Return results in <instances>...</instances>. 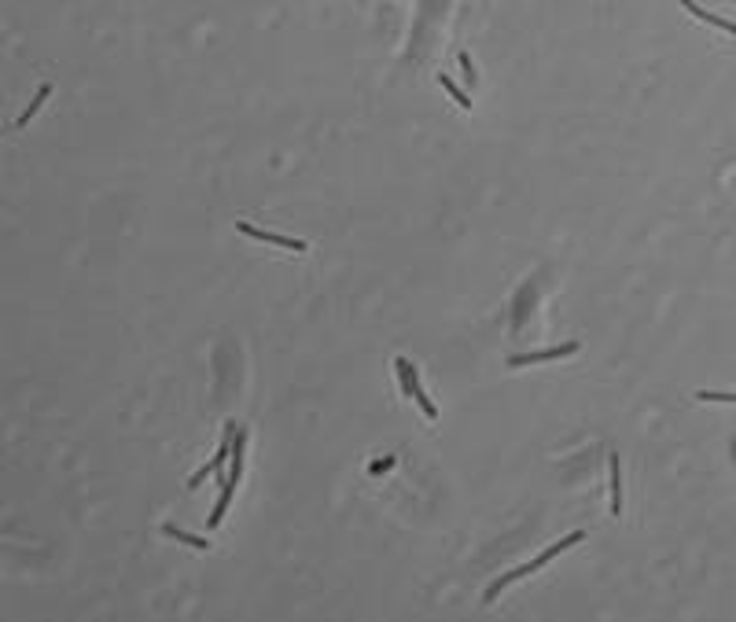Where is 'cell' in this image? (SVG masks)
Returning a JSON list of instances; mask_svg holds the SVG:
<instances>
[{
  "mask_svg": "<svg viewBox=\"0 0 736 622\" xmlns=\"http://www.w3.org/2000/svg\"><path fill=\"white\" fill-rule=\"evenodd\" d=\"M582 537H585V530H575V534H567V537H563V542H556V545H549V549H545L542 556H534V560H530V564H523V567H516V571H509V575H501V578H497L494 585H489V589H486V597H482V600H486V604H494V600H497V593H501V589H504V585H512L516 578H527V575H530V571H537V567H545V564L552 560V556H560V552H567L570 545H578V542H582Z\"/></svg>",
  "mask_w": 736,
  "mask_h": 622,
  "instance_id": "6da1fadb",
  "label": "cell"
},
{
  "mask_svg": "<svg viewBox=\"0 0 736 622\" xmlns=\"http://www.w3.org/2000/svg\"><path fill=\"white\" fill-rule=\"evenodd\" d=\"M236 232L239 236H251V240H261V243H273V247H287L294 254H302L306 251V243L302 240H291V236H276V232H266V228H254L247 221H236Z\"/></svg>",
  "mask_w": 736,
  "mask_h": 622,
  "instance_id": "7a4b0ae2",
  "label": "cell"
},
{
  "mask_svg": "<svg viewBox=\"0 0 736 622\" xmlns=\"http://www.w3.org/2000/svg\"><path fill=\"white\" fill-rule=\"evenodd\" d=\"M578 347H582V342L575 339V342H560V347H552V350H537V354H516V357H509V365L516 368V365H530V361H556V357L578 354Z\"/></svg>",
  "mask_w": 736,
  "mask_h": 622,
  "instance_id": "3957f363",
  "label": "cell"
},
{
  "mask_svg": "<svg viewBox=\"0 0 736 622\" xmlns=\"http://www.w3.org/2000/svg\"><path fill=\"white\" fill-rule=\"evenodd\" d=\"M681 8L689 11V15H696V19H703V23H711V26H718L722 34H729V37H736V23H729V19H722V15H714V11H707V8H699L696 0H681Z\"/></svg>",
  "mask_w": 736,
  "mask_h": 622,
  "instance_id": "277c9868",
  "label": "cell"
},
{
  "mask_svg": "<svg viewBox=\"0 0 736 622\" xmlns=\"http://www.w3.org/2000/svg\"><path fill=\"white\" fill-rule=\"evenodd\" d=\"M236 486H239L236 479H225V490H221V497H218L214 512H210V519H206V527H210V530H218V527H221V519H225V512H228V501H232Z\"/></svg>",
  "mask_w": 736,
  "mask_h": 622,
  "instance_id": "5b68a950",
  "label": "cell"
},
{
  "mask_svg": "<svg viewBox=\"0 0 736 622\" xmlns=\"http://www.w3.org/2000/svg\"><path fill=\"white\" fill-rule=\"evenodd\" d=\"M394 372H398V380H401L405 398H416V390H420V375H416V368L408 365L405 357H394Z\"/></svg>",
  "mask_w": 736,
  "mask_h": 622,
  "instance_id": "8992f818",
  "label": "cell"
},
{
  "mask_svg": "<svg viewBox=\"0 0 736 622\" xmlns=\"http://www.w3.org/2000/svg\"><path fill=\"white\" fill-rule=\"evenodd\" d=\"M608 468H611V512L618 516L623 512V461H618V453H611Z\"/></svg>",
  "mask_w": 736,
  "mask_h": 622,
  "instance_id": "52a82bcc",
  "label": "cell"
},
{
  "mask_svg": "<svg viewBox=\"0 0 736 622\" xmlns=\"http://www.w3.org/2000/svg\"><path fill=\"white\" fill-rule=\"evenodd\" d=\"M52 92H56V85H52V81H44V85L37 89V96H34V104H30V107H26V111L19 114V118H15V129L30 125V118H34V114L41 111V104H44V100H48V96H52Z\"/></svg>",
  "mask_w": 736,
  "mask_h": 622,
  "instance_id": "ba28073f",
  "label": "cell"
},
{
  "mask_svg": "<svg viewBox=\"0 0 736 622\" xmlns=\"http://www.w3.org/2000/svg\"><path fill=\"white\" fill-rule=\"evenodd\" d=\"M243 449H247V435L243 431H236V442H232V468H228V479H236L239 483V475H243Z\"/></svg>",
  "mask_w": 736,
  "mask_h": 622,
  "instance_id": "9c48e42d",
  "label": "cell"
},
{
  "mask_svg": "<svg viewBox=\"0 0 736 622\" xmlns=\"http://www.w3.org/2000/svg\"><path fill=\"white\" fill-rule=\"evenodd\" d=\"M162 534H170V537H177V542H185V545H192V549H199V552H206V549H210L206 537H199V534H185V530L170 527V523H162Z\"/></svg>",
  "mask_w": 736,
  "mask_h": 622,
  "instance_id": "30bf717a",
  "label": "cell"
},
{
  "mask_svg": "<svg viewBox=\"0 0 736 622\" xmlns=\"http://www.w3.org/2000/svg\"><path fill=\"white\" fill-rule=\"evenodd\" d=\"M438 85H442V89H446V92L453 96V100H456V107H464V111H471V100H468V92H461V89H456V81H453V77H446V74H438Z\"/></svg>",
  "mask_w": 736,
  "mask_h": 622,
  "instance_id": "8fae6325",
  "label": "cell"
},
{
  "mask_svg": "<svg viewBox=\"0 0 736 622\" xmlns=\"http://www.w3.org/2000/svg\"><path fill=\"white\" fill-rule=\"evenodd\" d=\"M413 402L423 409V416H428V420H438V409H435V402L428 398V390H423V387L416 390V398H413Z\"/></svg>",
  "mask_w": 736,
  "mask_h": 622,
  "instance_id": "7c38bea8",
  "label": "cell"
},
{
  "mask_svg": "<svg viewBox=\"0 0 736 622\" xmlns=\"http://www.w3.org/2000/svg\"><path fill=\"white\" fill-rule=\"evenodd\" d=\"M696 398L699 402H732L736 405V394H729V390H699Z\"/></svg>",
  "mask_w": 736,
  "mask_h": 622,
  "instance_id": "4fadbf2b",
  "label": "cell"
},
{
  "mask_svg": "<svg viewBox=\"0 0 736 622\" xmlns=\"http://www.w3.org/2000/svg\"><path fill=\"white\" fill-rule=\"evenodd\" d=\"M394 468V456H380L375 464H368V475H383V471Z\"/></svg>",
  "mask_w": 736,
  "mask_h": 622,
  "instance_id": "5bb4252c",
  "label": "cell"
},
{
  "mask_svg": "<svg viewBox=\"0 0 736 622\" xmlns=\"http://www.w3.org/2000/svg\"><path fill=\"white\" fill-rule=\"evenodd\" d=\"M732 456H736V442H732Z\"/></svg>",
  "mask_w": 736,
  "mask_h": 622,
  "instance_id": "9a60e30c",
  "label": "cell"
}]
</instances>
